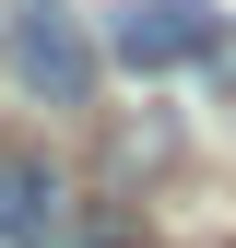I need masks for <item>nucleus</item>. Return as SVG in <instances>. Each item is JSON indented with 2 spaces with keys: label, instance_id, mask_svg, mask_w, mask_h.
<instances>
[{
  "label": "nucleus",
  "instance_id": "2",
  "mask_svg": "<svg viewBox=\"0 0 236 248\" xmlns=\"http://www.w3.org/2000/svg\"><path fill=\"white\" fill-rule=\"evenodd\" d=\"M12 83L36 107H95V71H106V36L83 12H59V0H12Z\"/></svg>",
  "mask_w": 236,
  "mask_h": 248
},
{
  "label": "nucleus",
  "instance_id": "3",
  "mask_svg": "<svg viewBox=\"0 0 236 248\" xmlns=\"http://www.w3.org/2000/svg\"><path fill=\"white\" fill-rule=\"evenodd\" d=\"M83 213H71V177L47 166V154L0 142V248H71Z\"/></svg>",
  "mask_w": 236,
  "mask_h": 248
},
{
  "label": "nucleus",
  "instance_id": "1",
  "mask_svg": "<svg viewBox=\"0 0 236 248\" xmlns=\"http://www.w3.org/2000/svg\"><path fill=\"white\" fill-rule=\"evenodd\" d=\"M106 59L142 71V83L236 71V12H213V0H106Z\"/></svg>",
  "mask_w": 236,
  "mask_h": 248
}]
</instances>
